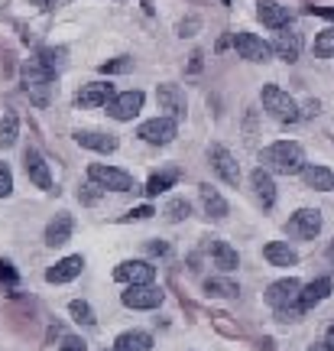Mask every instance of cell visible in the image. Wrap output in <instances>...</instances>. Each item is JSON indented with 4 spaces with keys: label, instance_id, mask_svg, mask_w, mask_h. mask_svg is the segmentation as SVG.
<instances>
[{
    "label": "cell",
    "instance_id": "cell-1",
    "mask_svg": "<svg viewBox=\"0 0 334 351\" xmlns=\"http://www.w3.org/2000/svg\"><path fill=\"white\" fill-rule=\"evenodd\" d=\"M260 163L270 173H279V176H298L309 166L305 163V150H302V143H296V140H276V143H270L260 153Z\"/></svg>",
    "mask_w": 334,
    "mask_h": 351
},
{
    "label": "cell",
    "instance_id": "cell-2",
    "mask_svg": "<svg viewBox=\"0 0 334 351\" xmlns=\"http://www.w3.org/2000/svg\"><path fill=\"white\" fill-rule=\"evenodd\" d=\"M260 101H263V111L270 114L272 121H279V124H296V121H302V108H298L296 98H292L289 91H283L279 85H263Z\"/></svg>",
    "mask_w": 334,
    "mask_h": 351
},
{
    "label": "cell",
    "instance_id": "cell-3",
    "mask_svg": "<svg viewBox=\"0 0 334 351\" xmlns=\"http://www.w3.org/2000/svg\"><path fill=\"white\" fill-rule=\"evenodd\" d=\"M136 137L146 140V143H156V147H166V143H172V140L179 137V121L169 117V114L153 117V121H143V124L136 127Z\"/></svg>",
    "mask_w": 334,
    "mask_h": 351
},
{
    "label": "cell",
    "instance_id": "cell-4",
    "mask_svg": "<svg viewBox=\"0 0 334 351\" xmlns=\"http://www.w3.org/2000/svg\"><path fill=\"white\" fill-rule=\"evenodd\" d=\"M88 179H91V182H98L101 189H111V192H130V189H133V176L127 173V169L104 166V163L88 166Z\"/></svg>",
    "mask_w": 334,
    "mask_h": 351
},
{
    "label": "cell",
    "instance_id": "cell-5",
    "mask_svg": "<svg viewBox=\"0 0 334 351\" xmlns=\"http://www.w3.org/2000/svg\"><path fill=\"white\" fill-rule=\"evenodd\" d=\"M234 49H237V56L247 59V62H270L272 59V43L260 39L257 33H247V29L234 33Z\"/></svg>",
    "mask_w": 334,
    "mask_h": 351
},
{
    "label": "cell",
    "instance_id": "cell-6",
    "mask_svg": "<svg viewBox=\"0 0 334 351\" xmlns=\"http://www.w3.org/2000/svg\"><path fill=\"white\" fill-rule=\"evenodd\" d=\"M120 302H124L127 309H159L162 289H156L153 283H130L120 293Z\"/></svg>",
    "mask_w": 334,
    "mask_h": 351
},
{
    "label": "cell",
    "instance_id": "cell-7",
    "mask_svg": "<svg viewBox=\"0 0 334 351\" xmlns=\"http://www.w3.org/2000/svg\"><path fill=\"white\" fill-rule=\"evenodd\" d=\"M298 296H302V283H298L296 276H283V280L270 283V289H266V302H270L272 309L298 306Z\"/></svg>",
    "mask_w": 334,
    "mask_h": 351
},
{
    "label": "cell",
    "instance_id": "cell-8",
    "mask_svg": "<svg viewBox=\"0 0 334 351\" xmlns=\"http://www.w3.org/2000/svg\"><path fill=\"white\" fill-rule=\"evenodd\" d=\"M285 231L302 241H315L322 234V212H318V208H298V212L289 218Z\"/></svg>",
    "mask_w": 334,
    "mask_h": 351
},
{
    "label": "cell",
    "instance_id": "cell-9",
    "mask_svg": "<svg viewBox=\"0 0 334 351\" xmlns=\"http://www.w3.org/2000/svg\"><path fill=\"white\" fill-rule=\"evenodd\" d=\"M143 101H146L143 91H120V95H114L111 98L107 114H111L114 121H133L136 114L143 111Z\"/></svg>",
    "mask_w": 334,
    "mask_h": 351
},
{
    "label": "cell",
    "instance_id": "cell-10",
    "mask_svg": "<svg viewBox=\"0 0 334 351\" xmlns=\"http://www.w3.org/2000/svg\"><path fill=\"white\" fill-rule=\"evenodd\" d=\"M114 280L117 283H153L156 280V267L146 261H124V263H117L114 267Z\"/></svg>",
    "mask_w": 334,
    "mask_h": 351
},
{
    "label": "cell",
    "instance_id": "cell-11",
    "mask_svg": "<svg viewBox=\"0 0 334 351\" xmlns=\"http://www.w3.org/2000/svg\"><path fill=\"white\" fill-rule=\"evenodd\" d=\"M156 101H159V108L169 117H185V111H188V101H185V91L179 85H172V82H162L159 88H156Z\"/></svg>",
    "mask_w": 334,
    "mask_h": 351
},
{
    "label": "cell",
    "instance_id": "cell-12",
    "mask_svg": "<svg viewBox=\"0 0 334 351\" xmlns=\"http://www.w3.org/2000/svg\"><path fill=\"white\" fill-rule=\"evenodd\" d=\"M23 169H26V176H29V182H33V186H39L42 192H52L49 163H46L42 156H39V150L26 147V150H23Z\"/></svg>",
    "mask_w": 334,
    "mask_h": 351
},
{
    "label": "cell",
    "instance_id": "cell-13",
    "mask_svg": "<svg viewBox=\"0 0 334 351\" xmlns=\"http://www.w3.org/2000/svg\"><path fill=\"white\" fill-rule=\"evenodd\" d=\"M208 160H211V166H214V173L221 176L227 186H240V166H237V160L231 156V150H224L221 143H214L208 150Z\"/></svg>",
    "mask_w": 334,
    "mask_h": 351
},
{
    "label": "cell",
    "instance_id": "cell-14",
    "mask_svg": "<svg viewBox=\"0 0 334 351\" xmlns=\"http://www.w3.org/2000/svg\"><path fill=\"white\" fill-rule=\"evenodd\" d=\"M117 95L114 91V85H107V82H88V85H81V91H78V108H107L111 104V98Z\"/></svg>",
    "mask_w": 334,
    "mask_h": 351
},
{
    "label": "cell",
    "instance_id": "cell-15",
    "mask_svg": "<svg viewBox=\"0 0 334 351\" xmlns=\"http://www.w3.org/2000/svg\"><path fill=\"white\" fill-rule=\"evenodd\" d=\"M272 52L283 59V62H296L298 56H302V36H298L296 29H276V36H272Z\"/></svg>",
    "mask_w": 334,
    "mask_h": 351
},
{
    "label": "cell",
    "instance_id": "cell-16",
    "mask_svg": "<svg viewBox=\"0 0 334 351\" xmlns=\"http://www.w3.org/2000/svg\"><path fill=\"white\" fill-rule=\"evenodd\" d=\"M81 270H85V257H81V254H68V257L55 261L49 270H46V283H68V280H75Z\"/></svg>",
    "mask_w": 334,
    "mask_h": 351
},
{
    "label": "cell",
    "instance_id": "cell-17",
    "mask_svg": "<svg viewBox=\"0 0 334 351\" xmlns=\"http://www.w3.org/2000/svg\"><path fill=\"white\" fill-rule=\"evenodd\" d=\"M75 143L94 153H114L120 147V140L114 134H104V130H75Z\"/></svg>",
    "mask_w": 334,
    "mask_h": 351
},
{
    "label": "cell",
    "instance_id": "cell-18",
    "mask_svg": "<svg viewBox=\"0 0 334 351\" xmlns=\"http://www.w3.org/2000/svg\"><path fill=\"white\" fill-rule=\"evenodd\" d=\"M331 276H318V280H311L309 287H302V296H298V306H302V313H309V309H315L318 302H324L328 296H331Z\"/></svg>",
    "mask_w": 334,
    "mask_h": 351
},
{
    "label": "cell",
    "instance_id": "cell-19",
    "mask_svg": "<svg viewBox=\"0 0 334 351\" xmlns=\"http://www.w3.org/2000/svg\"><path fill=\"white\" fill-rule=\"evenodd\" d=\"M72 231H75L72 215L59 212L49 225H46V244H49V247H62V244H68V241H72Z\"/></svg>",
    "mask_w": 334,
    "mask_h": 351
},
{
    "label": "cell",
    "instance_id": "cell-20",
    "mask_svg": "<svg viewBox=\"0 0 334 351\" xmlns=\"http://www.w3.org/2000/svg\"><path fill=\"white\" fill-rule=\"evenodd\" d=\"M257 20L263 26H270V29H283V26H289V7L276 3V0H260L257 3Z\"/></svg>",
    "mask_w": 334,
    "mask_h": 351
},
{
    "label": "cell",
    "instance_id": "cell-21",
    "mask_svg": "<svg viewBox=\"0 0 334 351\" xmlns=\"http://www.w3.org/2000/svg\"><path fill=\"white\" fill-rule=\"evenodd\" d=\"M250 182H253V192H257V199L263 202V208H272V202H276V182H272V176L266 166H257L253 173H250Z\"/></svg>",
    "mask_w": 334,
    "mask_h": 351
},
{
    "label": "cell",
    "instance_id": "cell-22",
    "mask_svg": "<svg viewBox=\"0 0 334 351\" xmlns=\"http://www.w3.org/2000/svg\"><path fill=\"white\" fill-rule=\"evenodd\" d=\"M153 348V335L143 332V328H130V332H120L114 339V351H149Z\"/></svg>",
    "mask_w": 334,
    "mask_h": 351
},
{
    "label": "cell",
    "instance_id": "cell-23",
    "mask_svg": "<svg viewBox=\"0 0 334 351\" xmlns=\"http://www.w3.org/2000/svg\"><path fill=\"white\" fill-rule=\"evenodd\" d=\"M302 179L305 186L315 189V192H334V173L328 166H318V163H309L302 169Z\"/></svg>",
    "mask_w": 334,
    "mask_h": 351
},
{
    "label": "cell",
    "instance_id": "cell-24",
    "mask_svg": "<svg viewBox=\"0 0 334 351\" xmlns=\"http://www.w3.org/2000/svg\"><path fill=\"white\" fill-rule=\"evenodd\" d=\"M263 257H266L272 267H296L298 263L296 247H289L285 241H270V244L263 247Z\"/></svg>",
    "mask_w": 334,
    "mask_h": 351
},
{
    "label": "cell",
    "instance_id": "cell-25",
    "mask_svg": "<svg viewBox=\"0 0 334 351\" xmlns=\"http://www.w3.org/2000/svg\"><path fill=\"white\" fill-rule=\"evenodd\" d=\"M198 195H201L205 212H208L211 218H218V221H221V218H227V212H231V208H227V202L221 199V192H218V189H211V182H201Z\"/></svg>",
    "mask_w": 334,
    "mask_h": 351
},
{
    "label": "cell",
    "instance_id": "cell-26",
    "mask_svg": "<svg viewBox=\"0 0 334 351\" xmlns=\"http://www.w3.org/2000/svg\"><path fill=\"white\" fill-rule=\"evenodd\" d=\"M211 254H214V263L221 267L224 274H231V270H237V267H240L237 251L227 244V241H221V238H211Z\"/></svg>",
    "mask_w": 334,
    "mask_h": 351
},
{
    "label": "cell",
    "instance_id": "cell-27",
    "mask_svg": "<svg viewBox=\"0 0 334 351\" xmlns=\"http://www.w3.org/2000/svg\"><path fill=\"white\" fill-rule=\"evenodd\" d=\"M175 179H179V169H162V173H156V176H149V182H146V192L149 199H156V195H162L166 189H172L175 186Z\"/></svg>",
    "mask_w": 334,
    "mask_h": 351
},
{
    "label": "cell",
    "instance_id": "cell-28",
    "mask_svg": "<svg viewBox=\"0 0 334 351\" xmlns=\"http://www.w3.org/2000/svg\"><path fill=\"white\" fill-rule=\"evenodd\" d=\"M205 289H208V296H218V300H234L240 287H237L234 280H224V276H211L205 280Z\"/></svg>",
    "mask_w": 334,
    "mask_h": 351
},
{
    "label": "cell",
    "instance_id": "cell-29",
    "mask_svg": "<svg viewBox=\"0 0 334 351\" xmlns=\"http://www.w3.org/2000/svg\"><path fill=\"white\" fill-rule=\"evenodd\" d=\"M16 137H20V117H16L13 111H7L3 117H0V147H3V150L13 147Z\"/></svg>",
    "mask_w": 334,
    "mask_h": 351
},
{
    "label": "cell",
    "instance_id": "cell-30",
    "mask_svg": "<svg viewBox=\"0 0 334 351\" xmlns=\"http://www.w3.org/2000/svg\"><path fill=\"white\" fill-rule=\"evenodd\" d=\"M68 313H72V319L78 326H94V322H98V319H94V309H91L85 300H72L68 302Z\"/></svg>",
    "mask_w": 334,
    "mask_h": 351
},
{
    "label": "cell",
    "instance_id": "cell-31",
    "mask_svg": "<svg viewBox=\"0 0 334 351\" xmlns=\"http://www.w3.org/2000/svg\"><path fill=\"white\" fill-rule=\"evenodd\" d=\"M315 56L318 59H328V56H334V26H328V29H322L318 36H315Z\"/></svg>",
    "mask_w": 334,
    "mask_h": 351
},
{
    "label": "cell",
    "instance_id": "cell-32",
    "mask_svg": "<svg viewBox=\"0 0 334 351\" xmlns=\"http://www.w3.org/2000/svg\"><path fill=\"white\" fill-rule=\"evenodd\" d=\"M65 56H68V52L62 49V46H59V49H39V62L46 65V69H49V72H59V69H62L65 65Z\"/></svg>",
    "mask_w": 334,
    "mask_h": 351
},
{
    "label": "cell",
    "instance_id": "cell-33",
    "mask_svg": "<svg viewBox=\"0 0 334 351\" xmlns=\"http://www.w3.org/2000/svg\"><path fill=\"white\" fill-rule=\"evenodd\" d=\"M188 215H192V205L185 199H169V205H166V218L169 221H185Z\"/></svg>",
    "mask_w": 334,
    "mask_h": 351
},
{
    "label": "cell",
    "instance_id": "cell-34",
    "mask_svg": "<svg viewBox=\"0 0 334 351\" xmlns=\"http://www.w3.org/2000/svg\"><path fill=\"white\" fill-rule=\"evenodd\" d=\"M130 69H133V59H127V56H117L111 62H101L104 75H120V72H130Z\"/></svg>",
    "mask_w": 334,
    "mask_h": 351
},
{
    "label": "cell",
    "instance_id": "cell-35",
    "mask_svg": "<svg viewBox=\"0 0 334 351\" xmlns=\"http://www.w3.org/2000/svg\"><path fill=\"white\" fill-rule=\"evenodd\" d=\"M13 192V173L7 163H0V199H7Z\"/></svg>",
    "mask_w": 334,
    "mask_h": 351
},
{
    "label": "cell",
    "instance_id": "cell-36",
    "mask_svg": "<svg viewBox=\"0 0 334 351\" xmlns=\"http://www.w3.org/2000/svg\"><path fill=\"white\" fill-rule=\"evenodd\" d=\"M153 205H140V208H130V212L124 215V221H146V218H153Z\"/></svg>",
    "mask_w": 334,
    "mask_h": 351
},
{
    "label": "cell",
    "instance_id": "cell-37",
    "mask_svg": "<svg viewBox=\"0 0 334 351\" xmlns=\"http://www.w3.org/2000/svg\"><path fill=\"white\" fill-rule=\"evenodd\" d=\"M101 192H104V189H101V186H98V182H91V186H88V189H85V192H78V199L85 202V205H94V202H98V199H101Z\"/></svg>",
    "mask_w": 334,
    "mask_h": 351
},
{
    "label": "cell",
    "instance_id": "cell-38",
    "mask_svg": "<svg viewBox=\"0 0 334 351\" xmlns=\"http://www.w3.org/2000/svg\"><path fill=\"white\" fill-rule=\"evenodd\" d=\"M0 283H7V287H13V283H16V270H13V263L0 261Z\"/></svg>",
    "mask_w": 334,
    "mask_h": 351
},
{
    "label": "cell",
    "instance_id": "cell-39",
    "mask_svg": "<svg viewBox=\"0 0 334 351\" xmlns=\"http://www.w3.org/2000/svg\"><path fill=\"white\" fill-rule=\"evenodd\" d=\"M195 29H198V16H188L179 23V36H195Z\"/></svg>",
    "mask_w": 334,
    "mask_h": 351
},
{
    "label": "cell",
    "instance_id": "cell-40",
    "mask_svg": "<svg viewBox=\"0 0 334 351\" xmlns=\"http://www.w3.org/2000/svg\"><path fill=\"white\" fill-rule=\"evenodd\" d=\"M318 111H322V104H318V101H305V104H302V117H315Z\"/></svg>",
    "mask_w": 334,
    "mask_h": 351
},
{
    "label": "cell",
    "instance_id": "cell-41",
    "mask_svg": "<svg viewBox=\"0 0 334 351\" xmlns=\"http://www.w3.org/2000/svg\"><path fill=\"white\" fill-rule=\"evenodd\" d=\"M59 351H85V341H78V339H65L62 341V348Z\"/></svg>",
    "mask_w": 334,
    "mask_h": 351
},
{
    "label": "cell",
    "instance_id": "cell-42",
    "mask_svg": "<svg viewBox=\"0 0 334 351\" xmlns=\"http://www.w3.org/2000/svg\"><path fill=\"white\" fill-rule=\"evenodd\" d=\"M149 254H169V244H166V241H153V244H149Z\"/></svg>",
    "mask_w": 334,
    "mask_h": 351
},
{
    "label": "cell",
    "instance_id": "cell-43",
    "mask_svg": "<svg viewBox=\"0 0 334 351\" xmlns=\"http://www.w3.org/2000/svg\"><path fill=\"white\" fill-rule=\"evenodd\" d=\"M328 351H334V326H328V332H324V341H322Z\"/></svg>",
    "mask_w": 334,
    "mask_h": 351
},
{
    "label": "cell",
    "instance_id": "cell-44",
    "mask_svg": "<svg viewBox=\"0 0 334 351\" xmlns=\"http://www.w3.org/2000/svg\"><path fill=\"white\" fill-rule=\"evenodd\" d=\"M201 69V52H195V56H192V72H198Z\"/></svg>",
    "mask_w": 334,
    "mask_h": 351
},
{
    "label": "cell",
    "instance_id": "cell-45",
    "mask_svg": "<svg viewBox=\"0 0 334 351\" xmlns=\"http://www.w3.org/2000/svg\"><path fill=\"white\" fill-rule=\"evenodd\" d=\"M328 261L334 263V241H331V244H328Z\"/></svg>",
    "mask_w": 334,
    "mask_h": 351
},
{
    "label": "cell",
    "instance_id": "cell-46",
    "mask_svg": "<svg viewBox=\"0 0 334 351\" xmlns=\"http://www.w3.org/2000/svg\"><path fill=\"white\" fill-rule=\"evenodd\" d=\"M309 351H328V348H324V345H311Z\"/></svg>",
    "mask_w": 334,
    "mask_h": 351
},
{
    "label": "cell",
    "instance_id": "cell-47",
    "mask_svg": "<svg viewBox=\"0 0 334 351\" xmlns=\"http://www.w3.org/2000/svg\"><path fill=\"white\" fill-rule=\"evenodd\" d=\"M224 3H231V0H224Z\"/></svg>",
    "mask_w": 334,
    "mask_h": 351
},
{
    "label": "cell",
    "instance_id": "cell-48",
    "mask_svg": "<svg viewBox=\"0 0 334 351\" xmlns=\"http://www.w3.org/2000/svg\"><path fill=\"white\" fill-rule=\"evenodd\" d=\"M111 351H114V348H111Z\"/></svg>",
    "mask_w": 334,
    "mask_h": 351
}]
</instances>
